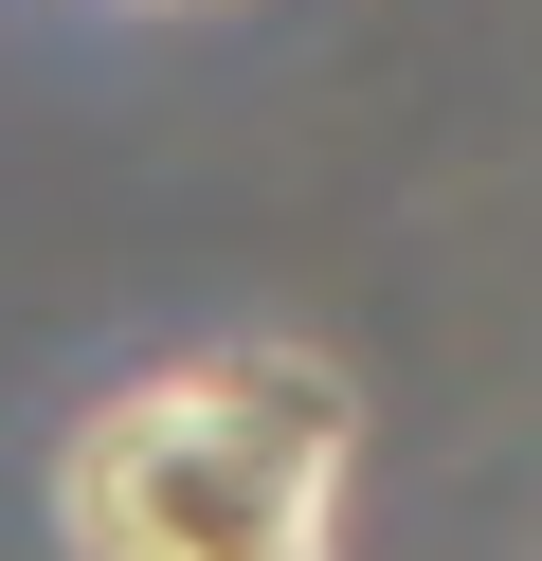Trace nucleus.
<instances>
[{"mask_svg": "<svg viewBox=\"0 0 542 561\" xmlns=\"http://www.w3.org/2000/svg\"><path fill=\"white\" fill-rule=\"evenodd\" d=\"M72 561H325L344 543V363L217 344L55 435Z\"/></svg>", "mask_w": 542, "mask_h": 561, "instance_id": "obj_1", "label": "nucleus"}]
</instances>
